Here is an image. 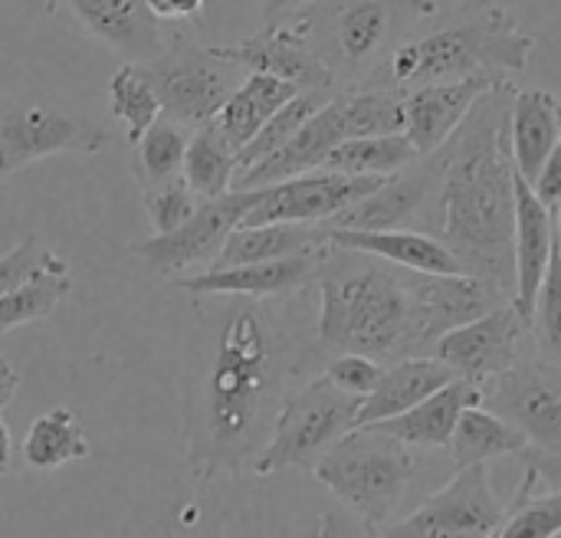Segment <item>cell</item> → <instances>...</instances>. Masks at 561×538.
I'll list each match as a JSON object with an SVG mask.
<instances>
[{
	"label": "cell",
	"instance_id": "11",
	"mask_svg": "<svg viewBox=\"0 0 561 538\" xmlns=\"http://www.w3.org/2000/svg\"><path fill=\"white\" fill-rule=\"evenodd\" d=\"M500 496L493 493L486 467L457 470V477L424 500L408 519L385 529L381 538H493L506 519Z\"/></svg>",
	"mask_w": 561,
	"mask_h": 538
},
{
	"label": "cell",
	"instance_id": "45",
	"mask_svg": "<svg viewBox=\"0 0 561 538\" xmlns=\"http://www.w3.org/2000/svg\"><path fill=\"white\" fill-rule=\"evenodd\" d=\"M16 388H20V371L10 368V365L0 358V411L16 398Z\"/></svg>",
	"mask_w": 561,
	"mask_h": 538
},
{
	"label": "cell",
	"instance_id": "44",
	"mask_svg": "<svg viewBox=\"0 0 561 538\" xmlns=\"http://www.w3.org/2000/svg\"><path fill=\"white\" fill-rule=\"evenodd\" d=\"M260 7H263L266 26H273V23H286L302 7V0H260Z\"/></svg>",
	"mask_w": 561,
	"mask_h": 538
},
{
	"label": "cell",
	"instance_id": "34",
	"mask_svg": "<svg viewBox=\"0 0 561 538\" xmlns=\"http://www.w3.org/2000/svg\"><path fill=\"white\" fill-rule=\"evenodd\" d=\"M108 108H112V118L125 125V135L131 145L161 118L158 95L148 85V79L138 72L135 62H122L115 69V76L108 82Z\"/></svg>",
	"mask_w": 561,
	"mask_h": 538
},
{
	"label": "cell",
	"instance_id": "24",
	"mask_svg": "<svg viewBox=\"0 0 561 538\" xmlns=\"http://www.w3.org/2000/svg\"><path fill=\"white\" fill-rule=\"evenodd\" d=\"M483 404V388L470 385V381H454L444 391L431 394L427 401H421L417 408H411L401 417H391L385 424H371L381 434L394 437L404 447H424V450H447L450 437L457 431V421L467 408Z\"/></svg>",
	"mask_w": 561,
	"mask_h": 538
},
{
	"label": "cell",
	"instance_id": "2",
	"mask_svg": "<svg viewBox=\"0 0 561 538\" xmlns=\"http://www.w3.org/2000/svg\"><path fill=\"white\" fill-rule=\"evenodd\" d=\"M342 266H322L316 345L365 355L378 365L431 358L437 342L500 302L473 276H424L362 253L335 250Z\"/></svg>",
	"mask_w": 561,
	"mask_h": 538
},
{
	"label": "cell",
	"instance_id": "35",
	"mask_svg": "<svg viewBox=\"0 0 561 538\" xmlns=\"http://www.w3.org/2000/svg\"><path fill=\"white\" fill-rule=\"evenodd\" d=\"M69 293H72L69 273H39L26 286L0 296V339L13 329L49 319Z\"/></svg>",
	"mask_w": 561,
	"mask_h": 538
},
{
	"label": "cell",
	"instance_id": "14",
	"mask_svg": "<svg viewBox=\"0 0 561 538\" xmlns=\"http://www.w3.org/2000/svg\"><path fill=\"white\" fill-rule=\"evenodd\" d=\"M388 178H345L332 171H309L270 187H256V204L240 227L266 224H312L322 227L335 220L352 204L375 194Z\"/></svg>",
	"mask_w": 561,
	"mask_h": 538
},
{
	"label": "cell",
	"instance_id": "6",
	"mask_svg": "<svg viewBox=\"0 0 561 538\" xmlns=\"http://www.w3.org/2000/svg\"><path fill=\"white\" fill-rule=\"evenodd\" d=\"M404 131V95L391 89H339L302 128L299 135L266 158L263 164L250 168L237 178L233 191H256L270 187L309 171H319L322 161L352 138L371 135H398Z\"/></svg>",
	"mask_w": 561,
	"mask_h": 538
},
{
	"label": "cell",
	"instance_id": "5",
	"mask_svg": "<svg viewBox=\"0 0 561 538\" xmlns=\"http://www.w3.org/2000/svg\"><path fill=\"white\" fill-rule=\"evenodd\" d=\"M434 13V0H302L289 23L339 89H371L388 56Z\"/></svg>",
	"mask_w": 561,
	"mask_h": 538
},
{
	"label": "cell",
	"instance_id": "7",
	"mask_svg": "<svg viewBox=\"0 0 561 538\" xmlns=\"http://www.w3.org/2000/svg\"><path fill=\"white\" fill-rule=\"evenodd\" d=\"M414 473V450L378 427L352 431L312 470V477L339 500V506L352 510L375 529L401 506Z\"/></svg>",
	"mask_w": 561,
	"mask_h": 538
},
{
	"label": "cell",
	"instance_id": "23",
	"mask_svg": "<svg viewBox=\"0 0 561 538\" xmlns=\"http://www.w3.org/2000/svg\"><path fill=\"white\" fill-rule=\"evenodd\" d=\"M454 381H457V375L444 362H437L434 355L394 362L381 371L378 388L362 401L358 427H371V424H385L391 417H401Z\"/></svg>",
	"mask_w": 561,
	"mask_h": 538
},
{
	"label": "cell",
	"instance_id": "47",
	"mask_svg": "<svg viewBox=\"0 0 561 538\" xmlns=\"http://www.w3.org/2000/svg\"><path fill=\"white\" fill-rule=\"evenodd\" d=\"M552 224H556V256L561 260V204L559 210L552 214Z\"/></svg>",
	"mask_w": 561,
	"mask_h": 538
},
{
	"label": "cell",
	"instance_id": "1",
	"mask_svg": "<svg viewBox=\"0 0 561 538\" xmlns=\"http://www.w3.org/2000/svg\"><path fill=\"white\" fill-rule=\"evenodd\" d=\"M204 348L187 378L184 457L201 483L253 470L276 414L306 375V348L270 302L224 299L204 316Z\"/></svg>",
	"mask_w": 561,
	"mask_h": 538
},
{
	"label": "cell",
	"instance_id": "42",
	"mask_svg": "<svg viewBox=\"0 0 561 538\" xmlns=\"http://www.w3.org/2000/svg\"><path fill=\"white\" fill-rule=\"evenodd\" d=\"M533 187V194L539 197V204L549 210V214H556L561 204V148H556L552 154H549V161L539 168V174H536V181L529 184Z\"/></svg>",
	"mask_w": 561,
	"mask_h": 538
},
{
	"label": "cell",
	"instance_id": "38",
	"mask_svg": "<svg viewBox=\"0 0 561 538\" xmlns=\"http://www.w3.org/2000/svg\"><path fill=\"white\" fill-rule=\"evenodd\" d=\"M529 332L536 335V345L542 348V362L561 371V260L552 256V266L546 273V283L539 289Z\"/></svg>",
	"mask_w": 561,
	"mask_h": 538
},
{
	"label": "cell",
	"instance_id": "43",
	"mask_svg": "<svg viewBox=\"0 0 561 538\" xmlns=\"http://www.w3.org/2000/svg\"><path fill=\"white\" fill-rule=\"evenodd\" d=\"M207 0H148L158 20H197Z\"/></svg>",
	"mask_w": 561,
	"mask_h": 538
},
{
	"label": "cell",
	"instance_id": "33",
	"mask_svg": "<svg viewBox=\"0 0 561 538\" xmlns=\"http://www.w3.org/2000/svg\"><path fill=\"white\" fill-rule=\"evenodd\" d=\"M339 92V89H335ZM335 92H329V89H306V92H299L296 99H289L266 125H263V131L237 154V178L240 174H247L250 168H256V164H263L266 158H273L276 151H283L296 135H299V128L335 95ZM237 184V181H233Z\"/></svg>",
	"mask_w": 561,
	"mask_h": 538
},
{
	"label": "cell",
	"instance_id": "4",
	"mask_svg": "<svg viewBox=\"0 0 561 538\" xmlns=\"http://www.w3.org/2000/svg\"><path fill=\"white\" fill-rule=\"evenodd\" d=\"M536 39L519 30V20L496 0H463L434 30L401 43L371 89L411 92L431 82L500 79L526 72Z\"/></svg>",
	"mask_w": 561,
	"mask_h": 538
},
{
	"label": "cell",
	"instance_id": "41",
	"mask_svg": "<svg viewBox=\"0 0 561 538\" xmlns=\"http://www.w3.org/2000/svg\"><path fill=\"white\" fill-rule=\"evenodd\" d=\"M309 538H381V533L375 526H368L365 519H358L352 510L335 503L319 516V526L312 529Z\"/></svg>",
	"mask_w": 561,
	"mask_h": 538
},
{
	"label": "cell",
	"instance_id": "10",
	"mask_svg": "<svg viewBox=\"0 0 561 538\" xmlns=\"http://www.w3.org/2000/svg\"><path fill=\"white\" fill-rule=\"evenodd\" d=\"M108 128L46 99H0V178L53 154H99Z\"/></svg>",
	"mask_w": 561,
	"mask_h": 538
},
{
	"label": "cell",
	"instance_id": "12",
	"mask_svg": "<svg viewBox=\"0 0 561 538\" xmlns=\"http://www.w3.org/2000/svg\"><path fill=\"white\" fill-rule=\"evenodd\" d=\"M256 204V191H230L217 201H201L194 217L181 224L174 233L151 237L131 247V253L158 276L181 279L191 266L217 263L227 237L243 224L250 207Z\"/></svg>",
	"mask_w": 561,
	"mask_h": 538
},
{
	"label": "cell",
	"instance_id": "29",
	"mask_svg": "<svg viewBox=\"0 0 561 538\" xmlns=\"http://www.w3.org/2000/svg\"><path fill=\"white\" fill-rule=\"evenodd\" d=\"M421 161L417 148L408 141L404 131L398 135H371V138H352L339 145L319 171L345 174V178H394Z\"/></svg>",
	"mask_w": 561,
	"mask_h": 538
},
{
	"label": "cell",
	"instance_id": "31",
	"mask_svg": "<svg viewBox=\"0 0 561 538\" xmlns=\"http://www.w3.org/2000/svg\"><path fill=\"white\" fill-rule=\"evenodd\" d=\"M191 131L168 115H161L135 145H131V178L138 191H151L161 184H171L184 174V154H187Z\"/></svg>",
	"mask_w": 561,
	"mask_h": 538
},
{
	"label": "cell",
	"instance_id": "20",
	"mask_svg": "<svg viewBox=\"0 0 561 538\" xmlns=\"http://www.w3.org/2000/svg\"><path fill=\"white\" fill-rule=\"evenodd\" d=\"M59 0H49L46 10H56ZM76 20L99 36L105 46L125 56V62H145L161 53L164 33L161 20L148 0H66Z\"/></svg>",
	"mask_w": 561,
	"mask_h": 538
},
{
	"label": "cell",
	"instance_id": "26",
	"mask_svg": "<svg viewBox=\"0 0 561 538\" xmlns=\"http://www.w3.org/2000/svg\"><path fill=\"white\" fill-rule=\"evenodd\" d=\"M329 247L325 227L312 224H266V227H237L217 263L207 270H230V266H250V263H273L299 253H312Z\"/></svg>",
	"mask_w": 561,
	"mask_h": 538
},
{
	"label": "cell",
	"instance_id": "50",
	"mask_svg": "<svg viewBox=\"0 0 561 538\" xmlns=\"http://www.w3.org/2000/svg\"><path fill=\"white\" fill-rule=\"evenodd\" d=\"M493 538H496V536H493Z\"/></svg>",
	"mask_w": 561,
	"mask_h": 538
},
{
	"label": "cell",
	"instance_id": "36",
	"mask_svg": "<svg viewBox=\"0 0 561 538\" xmlns=\"http://www.w3.org/2000/svg\"><path fill=\"white\" fill-rule=\"evenodd\" d=\"M536 473L526 470L516 500L506 510L496 538H556L561 536V490L536 496Z\"/></svg>",
	"mask_w": 561,
	"mask_h": 538
},
{
	"label": "cell",
	"instance_id": "48",
	"mask_svg": "<svg viewBox=\"0 0 561 538\" xmlns=\"http://www.w3.org/2000/svg\"><path fill=\"white\" fill-rule=\"evenodd\" d=\"M559 148H561V108H559Z\"/></svg>",
	"mask_w": 561,
	"mask_h": 538
},
{
	"label": "cell",
	"instance_id": "21",
	"mask_svg": "<svg viewBox=\"0 0 561 538\" xmlns=\"http://www.w3.org/2000/svg\"><path fill=\"white\" fill-rule=\"evenodd\" d=\"M329 247L342 253H362L381 263H391L408 273L424 276H467L460 260L434 237L417 230H329Z\"/></svg>",
	"mask_w": 561,
	"mask_h": 538
},
{
	"label": "cell",
	"instance_id": "46",
	"mask_svg": "<svg viewBox=\"0 0 561 538\" xmlns=\"http://www.w3.org/2000/svg\"><path fill=\"white\" fill-rule=\"evenodd\" d=\"M10 457H13V440H10V427L0 417V477L10 470Z\"/></svg>",
	"mask_w": 561,
	"mask_h": 538
},
{
	"label": "cell",
	"instance_id": "8",
	"mask_svg": "<svg viewBox=\"0 0 561 538\" xmlns=\"http://www.w3.org/2000/svg\"><path fill=\"white\" fill-rule=\"evenodd\" d=\"M362 401L342 394L329 378L316 375L293 388L276 414L270 444L253 463L256 477H273L283 470H316L329 450H335L352 431H358Z\"/></svg>",
	"mask_w": 561,
	"mask_h": 538
},
{
	"label": "cell",
	"instance_id": "25",
	"mask_svg": "<svg viewBox=\"0 0 561 538\" xmlns=\"http://www.w3.org/2000/svg\"><path fill=\"white\" fill-rule=\"evenodd\" d=\"M561 102L546 89H516L510 108V148L516 174L533 184L539 168L559 148Z\"/></svg>",
	"mask_w": 561,
	"mask_h": 538
},
{
	"label": "cell",
	"instance_id": "3",
	"mask_svg": "<svg viewBox=\"0 0 561 538\" xmlns=\"http://www.w3.org/2000/svg\"><path fill=\"white\" fill-rule=\"evenodd\" d=\"M516 85L503 82L477 99L467 122L440 148V243L463 273L500 302L516 296V164L510 148V108Z\"/></svg>",
	"mask_w": 561,
	"mask_h": 538
},
{
	"label": "cell",
	"instance_id": "40",
	"mask_svg": "<svg viewBox=\"0 0 561 538\" xmlns=\"http://www.w3.org/2000/svg\"><path fill=\"white\" fill-rule=\"evenodd\" d=\"M381 371H385V365H378V362H371L365 355H335L322 368V378H329V385L339 388L342 394L365 401L378 388Z\"/></svg>",
	"mask_w": 561,
	"mask_h": 538
},
{
	"label": "cell",
	"instance_id": "19",
	"mask_svg": "<svg viewBox=\"0 0 561 538\" xmlns=\"http://www.w3.org/2000/svg\"><path fill=\"white\" fill-rule=\"evenodd\" d=\"M503 85L500 79H454L404 92V135L421 158L440 151L467 122L477 99Z\"/></svg>",
	"mask_w": 561,
	"mask_h": 538
},
{
	"label": "cell",
	"instance_id": "27",
	"mask_svg": "<svg viewBox=\"0 0 561 538\" xmlns=\"http://www.w3.org/2000/svg\"><path fill=\"white\" fill-rule=\"evenodd\" d=\"M296 95H299L296 85L279 82V79H273V76H256V72H250V76L237 85V92L224 102V108L217 112L214 125H217V131L227 138V145L240 154V151L263 131V125H266L289 99H296Z\"/></svg>",
	"mask_w": 561,
	"mask_h": 538
},
{
	"label": "cell",
	"instance_id": "49",
	"mask_svg": "<svg viewBox=\"0 0 561 538\" xmlns=\"http://www.w3.org/2000/svg\"><path fill=\"white\" fill-rule=\"evenodd\" d=\"M556 538H561V536H556Z\"/></svg>",
	"mask_w": 561,
	"mask_h": 538
},
{
	"label": "cell",
	"instance_id": "18",
	"mask_svg": "<svg viewBox=\"0 0 561 538\" xmlns=\"http://www.w3.org/2000/svg\"><path fill=\"white\" fill-rule=\"evenodd\" d=\"M440 178H444V164H440V151H434L421 158L414 168L388 178L375 194L352 204L348 210H342L335 220L322 227L329 230H404V224H411L434 194L440 197Z\"/></svg>",
	"mask_w": 561,
	"mask_h": 538
},
{
	"label": "cell",
	"instance_id": "15",
	"mask_svg": "<svg viewBox=\"0 0 561 538\" xmlns=\"http://www.w3.org/2000/svg\"><path fill=\"white\" fill-rule=\"evenodd\" d=\"M526 332H529V325L523 322L516 306L506 302V306H496L486 316L447 332L437 342L434 358L444 362L460 381L483 388L486 381H493L519 365V342Z\"/></svg>",
	"mask_w": 561,
	"mask_h": 538
},
{
	"label": "cell",
	"instance_id": "16",
	"mask_svg": "<svg viewBox=\"0 0 561 538\" xmlns=\"http://www.w3.org/2000/svg\"><path fill=\"white\" fill-rule=\"evenodd\" d=\"M332 256V247L273 260V263H250V266H230V270H204V273H187L178 279V289L191 293L194 299H289L312 286Z\"/></svg>",
	"mask_w": 561,
	"mask_h": 538
},
{
	"label": "cell",
	"instance_id": "32",
	"mask_svg": "<svg viewBox=\"0 0 561 538\" xmlns=\"http://www.w3.org/2000/svg\"><path fill=\"white\" fill-rule=\"evenodd\" d=\"M184 184L197 194V201H217L233 191L237 181V151L217 131V125H204L191 131L184 154Z\"/></svg>",
	"mask_w": 561,
	"mask_h": 538
},
{
	"label": "cell",
	"instance_id": "22",
	"mask_svg": "<svg viewBox=\"0 0 561 538\" xmlns=\"http://www.w3.org/2000/svg\"><path fill=\"white\" fill-rule=\"evenodd\" d=\"M556 256V224L552 214L539 204L533 187L516 174V243H513V260H516V296L513 306L529 325L539 289L546 283V273Z\"/></svg>",
	"mask_w": 561,
	"mask_h": 538
},
{
	"label": "cell",
	"instance_id": "17",
	"mask_svg": "<svg viewBox=\"0 0 561 538\" xmlns=\"http://www.w3.org/2000/svg\"><path fill=\"white\" fill-rule=\"evenodd\" d=\"M224 56L233 59L247 76H273L279 82L296 85L299 92L306 89H329L335 92V79L332 72L319 62V56L312 53V46L306 43V36L299 33L296 23H273L263 26L260 33L240 39V43H220Z\"/></svg>",
	"mask_w": 561,
	"mask_h": 538
},
{
	"label": "cell",
	"instance_id": "30",
	"mask_svg": "<svg viewBox=\"0 0 561 538\" xmlns=\"http://www.w3.org/2000/svg\"><path fill=\"white\" fill-rule=\"evenodd\" d=\"M92 444L85 440L82 421L69 408L39 414L23 437V460L33 470H59L72 460H89Z\"/></svg>",
	"mask_w": 561,
	"mask_h": 538
},
{
	"label": "cell",
	"instance_id": "9",
	"mask_svg": "<svg viewBox=\"0 0 561 538\" xmlns=\"http://www.w3.org/2000/svg\"><path fill=\"white\" fill-rule=\"evenodd\" d=\"M135 66L154 89L161 115L187 131L210 125L224 102L247 79V72L224 56L220 43H197L181 33L168 39L158 56Z\"/></svg>",
	"mask_w": 561,
	"mask_h": 538
},
{
	"label": "cell",
	"instance_id": "37",
	"mask_svg": "<svg viewBox=\"0 0 561 538\" xmlns=\"http://www.w3.org/2000/svg\"><path fill=\"white\" fill-rule=\"evenodd\" d=\"M39 273H69V263L49 247H43L36 233H26L10 253L0 256V296L26 286Z\"/></svg>",
	"mask_w": 561,
	"mask_h": 538
},
{
	"label": "cell",
	"instance_id": "13",
	"mask_svg": "<svg viewBox=\"0 0 561 538\" xmlns=\"http://www.w3.org/2000/svg\"><path fill=\"white\" fill-rule=\"evenodd\" d=\"M483 408L519 431L529 450L561 457V371L549 362H523L486 381Z\"/></svg>",
	"mask_w": 561,
	"mask_h": 538
},
{
	"label": "cell",
	"instance_id": "28",
	"mask_svg": "<svg viewBox=\"0 0 561 538\" xmlns=\"http://www.w3.org/2000/svg\"><path fill=\"white\" fill-rule=\"evenodd\" d=\"M447 450H450V460L457 470H470V467H486L490 460H500V457H513V454L523 457L529 450V444L503 417H496L490 408L477 404L460 414Z\"/></svg>",
	"mask_w": 561,
	"mask_h": 538
},
{
	"label": "cell",
	"instance_id": "39",
	"mask_svg": "<svg viewBox=\"0 0 561 538\" xmlns=\"http://www.w3.org/2000/svg\"><path fill=\"white\" fill-rule=\"evenodd\" d=\"M141 204H145V210H148V220H151V227H154V237L174 233V230H178L181 224H187V220L194 217V210L201 207L197 194L184 184V178L145 191V194H141Z\"/></svg>",
	"mask_w": 561,
	"mask_h": 538
}]
</instances>
